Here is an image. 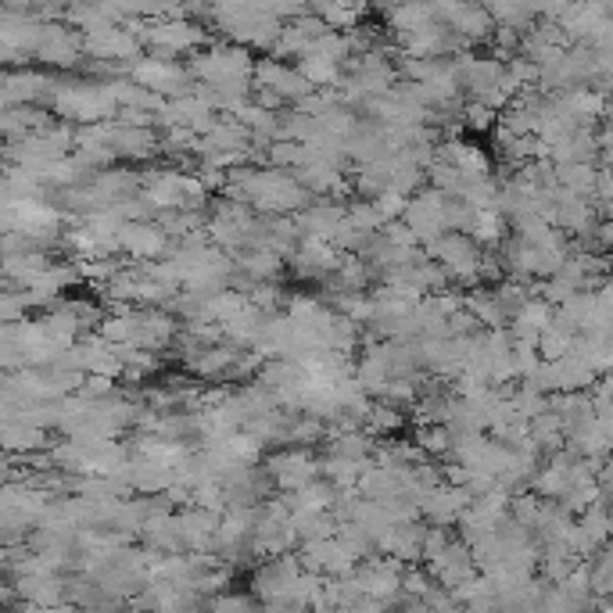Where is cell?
I'll list each match as a JSON object with an SVG mask.
<instances>
[{
	"instance_id": "obj_1",
	"label": "cell",
	"mask_w": 613,
	"mask_h": 613,
	"mask_svg": "<svg viewBox=\"0 0 613 613\" xmlns=\"http://www.w3.org/2000/svg\"><path fill=\"white\" fill-rule=\"evenodd\" d=\"M427 247V255L434 262H442V266L452 273V284L471 290L480 284V258H485V244L474 241L471 233H459V230H448L442 237H434L423 244Z\"/></svg>"
},
{
	"instance_id": "obj_2",
	"label": "cell",
	"mask_w": 613,
	"mask_h": 613,
	"mask_svg": "<svg viewBox=\"0 0 613 613\" xmlns=\"http://www.w3.org/2000/svg\"><path fill=\"white\" fill-rule=\"evenodd\" d=\"M302 574H305L302 557H290V552H276V557H266V560L255 567L252 592L262 600V606L281 610L287 595L298 592Z\"/></svg>"
},
{
	"instance_id": "obj_3",
	"label": "cell",
	"mask_w": 613,
	"mask_h": 613,
	"mask_svg": "<svg viewBox=\"0 0 613 613\" xmlns=\"http://www.w3.org/2000/svg\"><path fill=\"white\" fill-rule=\"evenodd\" d=\"M204 40H209L204 36V29L187 22L183 14H177V19H158L148 25V33H144V43L151 47V54H162V57L194 54Z\"/></svg>"
},
{
	"instance_id": "obj_4",
	"label": "cell",
	"mask_w": 613,
	"mask_h": 613,
	"mask_svg": "<svg viewBox=\"0 0 613 613\" xmlns=\"http://www.w3.org/2000/svg\"><path fill=\"white\" fill-rule=\"evenodd\" d=\"M445 209H448V194L437 191V187H423L405 204V223L416 230L420 244H427L434 237H442L448 233V219H445Z\"/></svg>"
},
{
	"instance_id": "obj_5",
	"label": "cell",
	"mask_w": 613,
	"mask_h": 613,
	"mask_svg": "<svg viewBox=\"0 0 613 613\" xmlns=\"http://www.w3.org/2000/svg\"><path fill=\"white\" fill-rule=\"evenodd\" d=\"M36 62L43 65H54V68H72L80 65L86 57V43H83V33L76 25H54V22H43V33H40V43L33 51Z\"/></svg>"
},
{
	"instance_id": "obj_6",
	"label": "cell",
	"mask_w": 613,
	"mask_h": 613,
	"mask_svg": "<svg viewBox=\"0 0 613 613\" xmlns=\"http://www.w3.org/2000/svg\"><path fill=\"white\" fill-rule=\"evenodd\" d=\"M119 241H123L126 258L158 262V258H166L172 252V241L177 237H169V233L158 226V219L155 223H148V219H129V223L123 226V233H119Z\"/></svg>"
},
{
	"instance_id": "obj_7",
	"label": "cell",
	"mask_w": 613,
	"mask_h": 613,
	"mask_svg": "<svg viewBox=\"0 0 613 613\" xmlns=\"http://www.w3.org/2000/svg\"><path fill=\"white\" fill-rule=\"evenodd\" d=\"M266 466H269V474H273L276 488L281 492H298V488L309 485V480L319 477V459L305 445L281 448L276 456L266 459Z\"/></svg>"
},
{
	"instance_id": "obj_8",
	"label": "cell",
	"mask_w": 613,
	"mask_h": 613,
	"mask_svg": "<svg viewBox=\"0 0 613 613\" xmlns=\"http://www.w3.org/2000/svg\"><path fill=\"white\" fill-rule=\"evenodd\" d=\"M345 252H338L330 241H316V237H302L298 247L290 252V273L298 276V281H313V284H324L327 276L341 266Z\"/></svg>"
},
{
	"instance_id": "obj_9",
	"label": "cell",
	"mask_w": 613,
	"mask_h": 613,
	"mask_svg": "<svg viewBox=\"0 0 613 613\" xmlns=\"http://www.w3.org/2000/svg\"><path fill=\"white\" fill-rule=\"evenodd\" d=\"M345 215H348V204L338 198H316L313 204H305L302 212H295L302 237H316V241H330Z\"/></svg>"
},
{
	"instance_id": "obj_10",
	"label": "cell",
	"mask_w": 613,
	"mask_h": 613,
	"mask_svg": "<svg viewBox=\"0 0 613 613\" xmlns=\"http://www.w3.org/2000/svg\"><path fill=\"white\" fill-rule=\"evenodd\" d=\"M51 76L33 68H11L4 80V108H19V105H36V101H47L51 94Z\"/></svg>"
},
{
	"instance_id": "obj_11",
	"label": "cell",
	"mask_w": 613,
	"mask_h": 613,
	"mask_svg": "<svg viewBox=\"0 0 613 613\" xmlns=\"http://www.w3.org/2000/svg\"><path fill=\"white\" fill-rule=\"evenodd\" d=\"M427 528H431V524H420V517L395 524V528L381 538V552H388V557H399L402 563L423 560V538H427Z\"/></svg>"
},
{
	"instance_id": "obj_12",
	"label": "cell",
	"mask_w": 613,
	"mask_h": 613,
	"mask_svg": "<svg viewBox=\"0 0 613 613\" xmlns=\"http://www.w3.org/2000/svg\"><path fill=\"white\" fill-rule=\"evenodd\" d=\"M4 448L14 456H36V452L51 448L47 427H36V423H4Z\"/></svg>"
},
{
	"instance_id": "obj_13",
	"label": "cell",
	"mask_w": 613,
	"mask_h": 613,
	"mask_svg": "<svg viewBox=\"0 0 613 613\" xmlns=\"http://www.w3.org/2000/svg\"><path fill=\"white\" fill-rule=\"evenodd\" d=\"M466 309H471L480 319V327H488V330L509 327V316L503 313V305H499V298H495L492 284H477V287L466 290Z\"/></svg>"
},
{
	"instance_id": "obj_14",
	"label": "cell",
	"mask_w": 613,
	"mask_h": 613,
	"mask_svg": "<svg viewBox=\"0 0 613 613\" xmlns=\"http://www.w3.org/2000/svg\"><path fill=\"white\" fill-rule=\"evenodd\" d=\"M51 115L54 112H40L33 105H19V108H4V137L11 140H22L29 134H36V129L51 126Z\"/></svg>"
},
{
	"instance_id": "obj_15",
	"label": "cell",
	"mask_w": 613,
	"mask_h": 613,
	"mask_svg": "<svg viewBox=\"0 0 613 613\" xmlns=\"http://www.w3.org/2000/svg\"><path fill=\"white\" fill-rule=\"evenodd\" d=\"M471 237L480 241L485 247H499L509 237V219H506V212L499 209V204H492V209H477Z\"/></svg>"
},
{
	"instance_id": "obj_16",
	"label": "cell",
	"mask_w": 613,
	"mask_h": 613,
	"mask_svg": "<svg viewBox=\"0 0 613 613\" xmlns=\"http://www.w3.org/2000/svg\"><path fill=\"white\" fill-rule=\"evenodd\" d=\"M405 427V409L402 405H391L384 399H377L370 409V420H367V431L373 437H395Z\"/></svg>"
},
{
	"instance_id": "obj_17",
	"label": "cell",
	"mask_w": 613,
	"mask_h": 613,
	"mask_svg": "<svg viewBox=\"0 0 613 613\" xmlns=\"http://www.w3.org/2000/svg\"><path fill=\"white\" fill-rule=\"evenodd\" d=\"M204 606L209 610H255V606H262V600L252 592V595H230V592H215V595H209V600H204Z\"/></svg>"
},
{
	"instance_id": "obj_18",
	"label": "cell",
	"mask_w": 613,
	"mask_h": 613,
	"mask_svg": "<svg viewBox=\"0 0 613 613\" xmlns=\"http://www.w3.org/2000/svg\"><path fill=\"white\" fill-rule=\"evenodd\" d=\"M384 237L391 244H402V247H416L420 237H416V230L405 223V219H391V223H384Z\"/></svg>"
}]
</instances>
